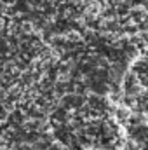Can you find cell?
Instances as JSON below:
<instances>
[{
	"label": "cell",
	"instance_id": "1",
	"mask_svg": "<svg viewBox=\"0 0 148 150\" xmlns=\"http://www.w3.org/2000/svg\"><path fill=\"white\" fill-rule=\"evenodd\" d=\"M115 117H117V120H120V122L131 120V117H132L131 108H129V107H124V105H120V107L115 110Z\"/></svg>",
	"mask_w": 148,
	"mask_h": 150
},
{
	"label": "cell",
	"instance_id": "2",
	"mask_svg": "<svg viewBox=\"0 0 148 150\" xmlns=\"http://www.w3.org/2000/svg\"><path fill=\"white\" fill-rule=\"evenodd\" d=\"M131 16H132V21H145L147 19V9L145 7H134V9H131Z\"/></svg>",
	"mask_w": 148,
	"mask_h": 150
},
{
	"label": "cell",
	"instance_id": "3",
	"mask_svg": "<svg viewBox=\"0 0 148 150\" xmlns=\"http://www.w3.org/2000/svg\"><path fill=\"white\" fill-rule=\"evenodd\" d=\"M21 94H23L21 86H16V84H14V86H11V87L7 89V96H9V98H12V100H18Z\"/></svg>",
	"mask_w": 148,
	"mask_h": 150
},
{
	"label": "cell",
	"instance_id": "4",
	"mask_svg": "<svg viewBox=\"0 0 148 150\" xmlns=\"http://www.w3.org/2000/svg\"><path fill=\"white\" fill-rule=\"evenodd\" d=\"M21 32H25V33H32V32H33V25H32L30 21H25V23L21 25Z\"/></svg>",
	"mask_w": 148,
	"mask_h": 150
}]
</instances>
